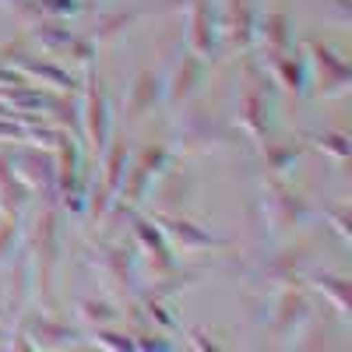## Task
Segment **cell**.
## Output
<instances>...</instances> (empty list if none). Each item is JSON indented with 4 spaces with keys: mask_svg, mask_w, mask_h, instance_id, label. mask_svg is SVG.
Returning a JSON list of instances; mask_svg holds the SVG:
<instances>
[{
    "mask_svg": "<svg viewBox=\"0 0 352 352\" xmlns=\"http://www.w3.org/2000/svg\"><path fill=\"white\" fill-rule=\"evenodd\" d=\"M85 127H88V138H92V144H96V148H102L106 131H109V113H106V99H102V88H99V78H96V74H88Z\"/></svg>",
    "mask_w": 352,
    "mask_h": 352,
    "instance_id": "6da1fadb",
    "label": "cell"
},
{
    "mask_svg": "<svg viewBox=\"0 0 352 352\" xmlns=\"http://www.w3.org/2000/svg\"><path fill=\"white\" fill-rule=\"evenodd\" d=\"M155 96H159V78L155 74H138V85H134V92H131V116H141L144 109H152L155 106Z\"/></svg>",
    "mask_w": 352,
    "mask_h": 352,
    "instance_id": "7a4b0ae2",
    "label": "cell"
},
{
    "mask_svg": "<svg viewBox=\"0 0 352 352\" xmlns=\"http://www.w3.org/2000/svg\"><path fill=\"white\" fill-rule=\"evenodd\" d=\"M310 314V307H307V300L300 296V292H285V300H282V314L275 317V328L282 331V335H289L292 331V324H300V320Z\"/></svg>",
    "mask_w": 352,
    "mask_h": 352,
    "instance_id": "3957f363",
    "label": "cell"
},
{
    "mask_svg": "<svg viewBox=\"0 0 352 352\" xmlns=\"http://www.w3.org/2000/svg\"><path fill=\"white\" fill-rule=\"evenodd\" d=\"M0 194H4V204H21L28 197V190L14 176V169H8V159H0Z\"/></svg>",
    "mask_w": 352,
    "mask_h": 352,
    "instance_id": "277c9868",
    "label": "cell"
},
{
    "mask_svg": "<svg viewBox=\"0 0 352 352\" xmlns=\"http://www.w3.org/2000/svg\"><path fill=\"white\" fill-rule=\"evenodd\" d=\"M201 74V64L194 60V56H187V60H184V67H180V74H176V88H173V99H184L187 92H190V81Z\"/></svg>",
    "mask_w": 352,
    "mask_h": 352,
    "instance_id": "5b68a950",
    "label": "cell"
},
{
    "mask_svg": "<svg viewBox=\"0 0 352 352\" xmlns=\"http://www.w3.org/2000/svg\"><path fill=\"white\" fill-rule=\"evenodd\" d=\"M166 229L173 232V236H180V240H187V243H194V247H208L212 240L204 236V232H197V229H190L187 222H166Z\"/></svg>",
    "mask_w": 352,
    "mask_h": 352,
    "instance_id": "8992f818",
    "label": "cell"
},
{
    "mask_svg": "<svg viewBox=\"0 0 352 352\" xmlns=\"http://www.w3.org/2000/svg\"><path fill=\"white\" fill-rule=\"evenodd\" d=\"M317 282L324 285L328 292H335V300H338V307H349V282H345V278H335V275H320Z\"/></svg>",
    "mask_w": 352,
    "mask_h": 352,
    "instance_id": "52a82bcc",
    "label": "cell"
},
{
    "mask_svg": "<svg viewBox=\"0 0 352 352\" xmlns=\"http://www.w3.org/2000/svg\"><path fill=\"white\" fill-rule=\"evenodd\" d=\"M81 314L92 317V320H99V324H109V320H116V310H109L106 303H92V300L81 303Z\"/></svg>",
    "mask_w": 352,
    "mask_h": 352,
    "instance_id": "ba28073f",
    "label": "cell"
},
{
    "mask_svg": "<svg viewBox=\"0 0 352 352\" xmlns=\"http://www.w3.org/2000/svg\"><path fill=\"white\" fill-rule=\"evenodd\" d=\"M124 152H127L124 141L109 152V187H120V176H124Z\"/></svg>",
    "mask_w": 352,
    "mask_h": 352,
    "instance_id": "9c48e42d",
    "label": "cell"
},
{
    "mask_svg": "<svg viewBox=\"0 0 352 352\" xmlns=\"http://www.w3.org/2000/svg\"><path fill=\"white\" fill-rule=\"evenodd\" d=\"M194 28H197V46H201V50H208V46H212V36H208V8H204V4H197Z\"/></svg>",
    "mask_w": 352,
    "mask_h": 352,
    "instance_id": "30bf717a",
    "label": "cell"
},
{
    "mask_svg": "<svg viewBox=\"0 0 352 352\" xmlns=\"http://www.w3.org/2000/svg\"><path fill=\"white\" fill-rule=\"evenodd\" d=\"M32 74H39V78H50V81H60V85H67V74L64 71H56V67H43V64H25Z\"/></svg>",
    "mask_w": 352,
    "mask_h": 352,
    "instance_id": "8fae6325",
    "label": "cell"
}]
</instances>
